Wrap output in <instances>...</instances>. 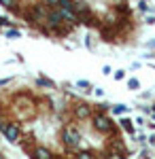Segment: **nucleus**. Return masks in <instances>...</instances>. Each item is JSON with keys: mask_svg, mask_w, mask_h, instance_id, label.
Listing matches in <instances>:
<instances>
[{"mask_svg": "<svg viewBox=\"0 0 155 159\" xmlns=\"http://www.w3.org/2000/svg\"><path fill=\"white\" fill-rule=\"evenodd\" d=\"M123 76H125V72H123V70H117V72H115V79H117V81H121Z\"/></svg>", "mask_w": 155, "mask_h": 159, "instance_id": "ddd939ff", "label": "nucleus"}, {"mask_svg": "<svg viewBox=\"0 0 155 159\" xmlns=\"http://www.w3.org/2000/svg\"><path fill=\"white\" fill-rule=\"evenodd\" d=\"M94 127L98 132H110L113 123H110V119H108L106 115H98V117H94Z\"/></svg>", "mask_w": 155, "mask_h": 159, "instance_id": "7ed1b4c3", "label": "nucleus"}, {"mask_svg": "<svg viewBox=\"0 0 155 159\" xmlns=\"http://www.w3.org/2000/svg\"><path fill=\"white\" fill-rule=\"evenodd\" d=\"M47 4H51V7H60V0H45Z\"/></svg>", "mask_w": 155, "mask_h": 159, "instance_id": "4468645a", "label": "nucleus"}, {"mask_svg": "<svg viewBox=\"0 0 155 159\" xmlns=\"http://www.w3.org/2000/svg\"><path fill=\"white\" fill-rule=\"evenodd\" d=\"M125 106H123V104H117V106H113V112H115V115H121V112H125Z\"/></svg>", "mask_w": 155, "mask_h": 159, "instance_id": "1a4fd4ad", "label": "nucleus"}, {"mask_svg": "<svg viewBox=\"0 0 155 159\" xmlns=\"http://www.w3.org/2000/svg\"><path fill=\"white\" fill-rule=\"evenodd\" d=\"M36 157H38V159H49V157H51V153H49L47 148L38 147V148H36Z\"/></svg>", "mask_w": 155, "mask_h": 159, "instance_id": "39448f33", "label": "nucleus"}, {"mask_svg": "<svg viewBox=\"0 0 155 159\" xmlns=\"http://www.w3.org/2000/svg\"><path fill=\"white\" fill-rule=\"evenodd\" d=\"M38 83H40V85H45V87H53V83H51V81H47V79H40Z\"/></svg>", "mask_w": 155, "mask_h": 159, "instance_id": "f8f14e48", "label": "nucleus"}, {"mask_svg": "<svg viewBox=\"0 0 155 159\" xmlns=\"http://www.w3.org/2000/svg\"><path fill=\"white\" fill-rule=\"evenodd\" d=\"M77 117H89V108L87 106H77Z\"/></svg>", "mask_w": 155, "mask_h": 159, "instance_id": "423d86ee", "label": "nucleus"}, {"mask_svg": "<svg viewBox=\"0 0 155 159\" xmlns=\"http://www.w3.org/2000/svg\"><path fill=\"white\" fill-rule=\"evenodd\" d=\"M121 127H123L128 134H134V125H132L130 119H121Z\"/></svg>", "mask_w": 155, "mask_h": 159, "instance_id": "20e7f679", "label": "nucleus"}, {"mask_svg": "<svg viewBox=\"0 0 155 159\" xmlns=\"http://www.w3.org/2000/svg\"><path fill=\"white\" fill-rule=\"evenodd\" d=\"M79 157H83V159H89V157H92V153H89V151H85V153L81 151V155H79Z\"/></svg>", "mask_w": 155, "mask_h": 159, "instance_id": "2eb2a0df", "label": "nucleus"}, {"mask_svg": "<svg viewBox=\"0 0 155 159\" xmlns=\"http://www.w3.org/2000/svg\"><path fill=\"white\" fill-rule=\"evenodd\" d=\"M128 87H130L132 91H136V89H138V87H140V83H138V81H136V79H130V81H128Z\"/></svg>", "mask_w": 155, "mask_h": 159, "instance_id": "0eeeda50", "label": "nucleus"}, {"mask_svg": "<svg viewBox=\"0 0 155 159\" xmlns=\"http://www.w3.org/2000/svg\"><path fill=\"white\" fill-rule=\"evenodd\" d=\"M0 132L7 136V140H9V142H17V140H19V129H17V125H15V123L2 121V123H0Z\"/></svg>", "mask_w": 155, "mask_h": 159, "instance_id": "f257e3e1", "label": "nucleus"}, {"mask_svg": "<svg viewBox=\"0 0 155 159\" xmlns=\"http://www.w3.org/2000/svg\"><path fill=\"white\" fill-rule=\"evenodd\" d=\"M0 4H2V7H7V9H13V7L17 4V0H0Z\"/></svg>", "mask_w": 155, "mask_h": 159, "instance_id": "6e6552de", "label": "nucleus"}, {"mask_svg": "<svg viewBox=\"0 0 155 159\" xmlns=\"http://www.w3.org/2000/svg\"><path fill=\"white\" fill-rule=\"evenodd\" d=\"M79 87H81V89H83V91H89V83H87V81H79Z\"/></svg>", "mask_w": 155, "mask_h": 159, "instance_id": "9d476101", "label": "nucleus"}, {"mask_svg": "<svg viewBox=\"0 0 155 159\" xmlns=\"http://www.w3.org/2000/svg\"><path fill=\"white\" fill-rule=\"evenodd\" d=\"M7 36H9V38H19V32H17V30H9Z\"/></svg>", "mask_w": 155, "mask_h": 159, "instance_id": "9b49d317", "label": "nucleus"}, {"mask_svg": "<svg viewBox=\"0 0 155 159\" xmlns=\"http://www.w3.org/2000/svg\"><path fill=\"white\" fill-rule=\"evenodd\" d=\"M62 138H64V144H66L68 148H74L77 144H79V140H81V136H79V132H77V129H74L72 125L64 129V134H62Z\"/></svg>", "mask_w": 155, "mask_h": 159, "instance_id": "f03ea898", "label": "nucleus"}, {"mask_svg": "<svg viewBox=\"0 0 155 159\" xmlns=\"http://www.w3.org/2000/svg\"><path fill=\"white\" fill-rule=\"evenodd\" d=\"M0 24H7V21H4V17H0Z\"/></svg>", "mask_w": 155, "mask_h": 159, "instance_id": "dca6fc26", "label": "nucleus"}]
</instances>
